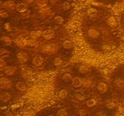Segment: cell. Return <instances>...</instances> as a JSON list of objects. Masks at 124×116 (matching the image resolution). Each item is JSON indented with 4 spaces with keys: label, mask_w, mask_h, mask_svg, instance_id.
I'll use <instances>...</instances> for the list:
<instances>
[{
    "label": "cell",
    "mask_w": 124,
    "mask_h": 116,
    "mask_svg": "<svg viewBox=\"0 0 124 116\" xmlns=\"http://www.w3.org/2000/svg\"><path fill=\"white\" fill-rule=\"evenodd\" d=\"M70 8H71V5H70V4H69V2H65L63 3V5H62V8H63L64 10H69L70 9Z\"/></svg>",
    "instance_id": "cell-34"
},
{
    "label": "cell",
    "mask_w": 124,
    "mask_h": 116,
    "mask_svg": "<svg viewBox=\"0 0 124 116\" xmlns=\"http://www.w3.org/2000/svg\"><path fill=\"white\" fill-rule=\"evenodd\" d=\"M34 115H35V112L32 109L25 110L23 112V114H22V116H34Z\"/></svg>",
    "instance_id": "cell-24"
},
{
    "label": "cell",
    "mask_w": 124,
    "mask_h": 116,
    "mask_svg": "<svg viewBox=\"0 0 124 116\" xmlns=\"http://www.w3.org/2000/svg\"><path fill=\"white\" fill-rule=\"evenodd\" d=\"M42 33L41 31H31L30 33V36L33 39V40H36L37 38H39L40 36H42Z\"/></svg>",
    "instance_id": "cell-14"
},
{
    "label": "cell",
    "mask_w": 124,
    "mask_h": 116,
    "mask_svg": "<svg viewBox=\"0 0 124 116\" xmlns=\"http://www.w3.org/2000/svg\"><path fill=\"white\" fill-rule=\"evenodd\" d=\"M115 85L117 89H123L124 88V79L121 77H117L115 80Z\"/></svg>",
    "instance_id": "cell-9"
},
{
    "label": "cell",
    "mask_w": 124,
    "mask_h": 116,
    "mask_svg": "<svg viewBox=\"0 0 124 116\" xmlns=\"http://www.w3.org/2000/svg\"><path fill=\"white\" fill-rule=\"evenodd\" d=\"M32 63H33V65L34 66L39 67V66H40L43 63V58L41 56L37 55V56L33 57V59L32 60Z\"/></svg>",
    "instance_id": "cell-6"
},
{
    "label": "cell",
    "mask_w": 124,
    "mask_h": 116,
    "mask_svg": "<svg viewBox=\"0 0 124 116\" xmlns=\"http://www.w3.org/2000/svg\"><path fill=\"white\" fill-rule=\"evenodd\" d=\"M115 107H116L115 103V102H112V101L108 102V103H107V104H106V107H107L108 109H115Z\"/></svg>",
    "instance_id": "cell-32"
},
{
    "label": "cell",
    "mask_w": 124,
    "mask_h": 116,
    "mask_svg": "<svg viewBox=\"0 0 124 116\" xmlns=\"http://www.w3.org/2000/svg\"><path fill=\"white\" fill-rule=\"evenodd\" d=\"M88 113V110L86 109H81L79 110V115L80 116H86Z\"/></svg>",
    "instance_id": "cell-33"
},
{
    "label": "cell",
    "mask_w": 124,
    "mask_h": 116,
    "mask_svg": "<svg viewBox=\"0 0 124 116\" xmlns=\"http://www.w3.org/2000/svg\"><path fill=\"white\" fill-rule=\"evenodd\" d=\"M0 16H1L2 18H5V17H8V14L5 10H1V12H0Z\"/></svg>",
    "instance_id": "cell-35"
},
{
    "label": "cell",
    "mask_w": 124,
    "mask_h": 116,
    "mask_svg": "<svg viewBox=\"0 0 124 116\" xmlns=\"http://www.w3.org/2000/svg\"><path fill=\"white\" fill-rule=\"evenodd\" d=\"M0 84H1V89L6 90V89H9L12 86V83L11 81L8 79L6 78H2L0 80Z\"/></svg>",
    "instance_id": "cell-2"
},
{
    "label": "cell",
    "mask_w": 124,
    "mask_h": 116,
    "mask_svg": "<svg viewBox=\"0 0 124 116\" xmlns=\"http://www.w3.org/2000/svg\"><path fill=\"white\" fill-rule=\"evenodd\" d=\"M54 22L56 23V24H57V25H62L63 22H64V19L62 17H60V16H57V17H55L54 19Z\"/></svg>",
    "instance_id": "cell-21"
},
{
    "label": "cell",
    "mask_w": 124,
    "mask_h": 116,
    "mask_svg": "<svg viewBox=\"0 0 124 116\" xmlns=\"http://www.w3.org/2000/svg\"><path fill=\"white\" fill-rule=\"evenodd\" d=\"M107 24L111 28L115 29L117 28V22L116 18L115 17H109L108 19V20H107Z\"/></svg>",
    "instance_id": "cell-5"
},
{
    "label": "cell",
    "mask_w": 124,
    "mask_h": 116,
    "mask_svg": "<svg viewBox=\"0 0 124 116\" xmlns=\"http://www.w3.org/2000/svg\"><path fill=\"white\" fill-rule=\"evenodd\" d=\"M123 25H124V19H123Z\"/></svg>",
    "instance_id": "cell-45"
},
{
    "label": "cell",
    "mask_w": 124,
    "mask_h": 116,
    "mask_svg": "<svg viewBox=\"0 0 124 116\" xmlns=\"http://www.w3.org/2000/svg\"><path fill=\"white\" fill-rule=\"evenodd\" d=\"M7 51H6V50H5V49H1V55H2V54H4L5 53H6Z\"/></svg>",
    "instance_id": "cell-43"
},
{
    "label": "cell",
    "mask_w": 124,
    "mask_h": 116,
    "mask_svg": "<svg viewBox=\"0 0 124 116\" xmlns=\"http://www.w3.org/2000/svg\"><path fill=\"white\" fill-rule=\"evenodd\" d=\"M27 5L25 3H19L16 6V9L19 13H24L27 10Z\"/></svg>",
    "instance_id": "cell-12"
},
{
    "label": "cell",
    "mask_w": 124,
    "mask_h": 116,
    "mask_svg": "<svg viewBox=\"0 0 124 116\" xmlns=\"http://www.w3.org/2000/svg\"><path fill=\"white\" fill-rule=\"evenodd\" d=\"M37 5L42 8H45L48 5V2L46 1V0H44V1L43 0H39V1H37Z\"/></svg>",
    "instance_id": "cell-29"
},
{
    "label": "cell",
    "mask_w": 124,
    "mask_h": 116,
    "mask_svg": "<svg viewBox=\"0 0 124 116\" xmlns=\"http://www.w3.org/2000/svg\"><path fill=\"white\" fill-rule=\"evenodd\" d=\"M39 12L41 14L44 15V16H47V15H49V14L51 13V9L47 8H42L40 9Z\"/></svg>",
    "instance_id": "cell-20"
},
{
    "label": "cell",
    "mask_w": 124,
    "mask_h": 116,
    "mask_svg": "<svg viewBox=\"0 0 124 116\" xmlns=\"http://www.w3.org/2000/svg\"><path fill=\"white\" fill-rule=\"evenodd\" d=\"M0 67H1V70H5V68H6V66H5V63L3 61V60H2V59H1V64H0Z\"/></svg>",
    "instance_id": "cell-37"
},
{
    "label": "cell",
    "mask_w": 124,
    "mask_h": 116,
    "mask_svg": "<svg viewBox=\"0 0 124 116\" xmlns=\"http://www.w3.org/2000/svg\"><path fill=\"white\" fill-rule=\"evenodd\" d=\"M15 7V3L12 1H8V2H5L4 3V8L8 10H13Z\"/></svg>",
    "instance_id": "cell-15"
},
{
    "label": "cell",
    "mask_w": 124,
    "mask_h": 116,
    "mask_svg": "<svg viewBox=\"0 0 124 116\" xmlns=\"http://www.w3.org/2000/svg\"><path fill=\"white\" fill-rule=\"evenodd\" d=\"M123 106H124V98H123Z\"/></svg>",
    "instance_id": "cell-44"
},
{
    "label": "cell",
    "mask_w": 124,
    "mask_h": 116,
    "mask_svg": "<svg viewBox=\"0 0 124 116\" xmlns=\"http://www.w3.org/2000/svg\"><path fill=\"white\" fill-rule=\"evenodd\" d=\"M0 98H1V100L3 102H8L10 100L11 98V95L8 93V92H2L1 95H0Z\"/></svg>",
    "instance_id": "cell-13"
},
{
    "label": "cell",
    "mask_w": 124,
    "mask_h": 116,
    "mask_svg": "<svg viewBox=\"0 0 124 116\" xmlns=\"http://www.w3.org/2000/svg\"><path fill=\"white\" fill-rule=\"evenodd\" d=\"M97 116H106V115L103 112H100L97 114Z\"/></svg>",
    "instance_id": "cell-41"
},
{
    "label": "cell",
    "mask_w": 124,
    "mask_h": 116,
    "mask_svg": "<svg viewBox=\"0 0 124 116\" xmlns=\"http://www.w3.org/2000/svg\"><path fill=\"white\" fill-rule=\"evenodd\" d=\"M68 96V91L65 89H62L61 91H60L59 92V97L61 99H65Z\"/></svg>",
    "instance_id": "cell-23"
},
{
    "label": "cell",
    "mask_w": 124,
    "mask_h": 116,
    "mask_svg": "<svg viewBox=\"0 0 124 116\" xmlns=\"http://www.w3.org/2000/svg\"><path fill=\"white\" fill-rule=\"evenodd\" d=\"M62 63H63V60H62V58H60V57H57V58H55L54 60V65L55 66H57V67L60 66L62 64Z\"/></svg>",
    "instance_id": "cell-19"
},
{
    "label": "cell",
    "mask_w": 124,
    "mask_h": 116,
    "mask_svg": "<svg viewBox=\"0 0 124 116\" xmlns=\"http://www.w3.org/2000/svg\"><path fill=\"white\" fill-rule=\"evenodd\" d=\"M92 5H102L103 4H102V3H99V2H92Z\"/></svg>",
    "instance_id": "cell-42"
},
{
    "label": "cell",
    "mask_w": 124,
    "mask_h": 116,
    "mask_svg": "<svg viewBox=\"0 0 124 116\" xmlns=\"http://www.w3.org/2000/svg\"><path fill=\"white\" fill-rule=\"evenodd\" d=\"M72 85L74 87H80L81 86H83V80H82L80 77H75L72 79Z\"/></svg>",
    "instance_id": "cell-8"
},
{
    "label": "cell",
    "mask_w": 124,
    "mask_h": 116,
    "mask_svg": "<svg viewBox=\"0 0 124 116\" xmlns=\"http://www.w3.org/2000/svg\"><path fill=\"white\" fill-rule=\"evenodd\" d=\"M79 72H80L81 74H87L88 72H89V68L87 66H85V65H81L79 67Z\"/></svg>",
    "instance_id": "cell-16"
},
{
    "label": "cell",
    "mask_w": 124,
    "mask_h": 116,
    "mask_svg": "<svg viewBox=\"0 0 124 116\" xmlns=\"http://www.w3.org/2000/svg\"><path fill=\"white\" fill-rule=\"evenodd\" d=\"M83 86L84 87L88 88V87H91L92 86V80H90V79H85L83 80Z\"/></svg>",
    "instance_id": "cell-18"
},
{
    "label": "cell",
    "mask_w": 124,
    "mask_h": 116,
    "mask_svg": "<svg viewBox=\"0 0 124 116\" xmlns=\"http://www.w3.org/2000/svg\"><path fill=\"white\" fill-rule=\"evenodd\" d=\"M86 105L88 107H93L96 105V100L94 99H89L86 101Z\"/></svg>",
    "instance_id": "cell-25"
},
{
    "label": "cell",
    "mask_w": 124,
    "mask_h": 116,
    "mask_svg": "<svg viewBox=\"0 0 124 116\" xmlns=\"http://www.w3.org/2000/svg\"><path fill=\"white\" fill-rule=\"evenodd\" d=\"M88 35L92 39H97L100 36V33L95 29H89L88 31Z\"/></svg>",
    "instance_id": "cell-7"
},
{
    "label": "cell",
    "mask_w": 124,
    "mask_h": 116,
    "mask_svg": "<svg viewBox=\"0 0 124 116\" xmlns=\"http://www.w3.org/2000/svg\"><path fill=\"white\" fill-rule=\"evenodd\" d=\"M16 72V68L14 67V66H6L5 69V73L7 75H14Z\"/></svg>",
    "instance_id": "cell-10"
},
{
    "label": "cell",
    "mask_w": 124,
    "mask_h": 116,
    "mask_svg": "<svg viewBox=\"0 0 124 116\" xmlns=\"http://www.w3.org/2000/svg\"><path fill=\"white\" fill-rule=\"evenodd\" d=\"M58 50V46L54 44V43H50V44H46L42 47V51L45 53H53Z\"/></svg>",
    "instance_id": "cell-1"
},
{
    "label": "cell",
    "mask_w": 124,
    "mask_h": 116,
    "mask_svg": "<svg viewBox=\"0 0 124 116\" xmlns=\"http://www.w3.org/2000/svg\"><path fill=\"white\" fill-rule=\"evenodd\" d=\"M37 42L35 41V40H28V45H36Z\"/></svg>",
    "instance_id": "cell-36"
},
{
    "label": "cell",
    "mask_w": 124,
    "mask_h": 116,
    "mask_svg": "<svg viewBox=\"0 0 124 116\" xmlns=\"http://www.w3.org/2000/svg\"><path fill=\"white\" fill-rule=\"evenodd\" d=\"M97 89H98V91L100 92V93L104 94L108 91V86L104 83H100L97 85Z\"/></svg>",
    "instance_id": "cell-11"
},
{
    "label": "cell",
    "mask_w": 124,
    "mask_h": 116,
    "mask_svg": "<svg viewBox=\"0 0 124 116\" xmlns=\"http://www.w3.org/2000/svg\"><path fill=\"white\" fill-rule=\"evenodd\" d=\"M72 76L69 74V73H65L63 76H62V80L65 81V82H69V81L72 80Z\"/></svg>",
    "instance_id": "cell-22"
},
{
    "label": "cell",
    "mask_w": 124,
    "mask_h": 116,
    "mask_svg": "<svg viewBox=\"0 0 124 116\" xmlns=\"http://www.w3.org/2000/svg\"><path fill=\"white\" fill-rule=\"evenodd\" d=\"M2 41L5 43V44H6V45H10L11 44V42H12V40H11L9 37H2Z\"/></svg>",
    "instance_id": "cell-31"
},
{
    "label": "cell",
    "mask_w": 124,
    "mask_h": 116,
    "mask_svg": "<svg viewBox=\"0 0 124 116\" xmlns=\"http://www.w3.org/2000/svg\"><path fill=\"white\" fill-rule=\"evenodd\" d=\"M62 45H63V47H64L65 49H70L72 48V43H71V42H70L69 40H65V41L63 42Z\"/></svg>",
    "instance_id": "cell-26"
},
{
    "label": "cell",
    "mask_w": 124,
    "mask_h": 116,
    "mask_svg": "<svg viewBox=\"0 0 124 116\" xmlns=\"http://www.w3.org/2000/svg\"><path fill=\"white\" fill-rule=\"evenodd\" d=\"M42 37L46 40H51L55 37V33L52 30H46L42 33Z\"/></svg>",
    "instance_id": "cell-4"
},
{
    "label": "cell",
    "mask_w": 124,
    "mask_h": 116,
    "mask_svg": "<svg viewBox=\"0 0 124 116\" xmlns=\"http://www.w3.org/2000/svg\"><path fill=\"white\" fill-rule=\"evenodd\" d=\"M5 28L8 31H10L11 30V28H10V25L9 23H6V24L5 25Z\"/></svg>",
    "instance_id": "cell-40"
},
{
    "label": "cell",
    "mask_w": 124,
    "mask_h": 116,
    "mask_svg": "<svg viewBox=\"0 0 124 116\" xmlns=\"http://www.w3.org/2000/svg\"><path fill=\"white\" fill-rule=\"evenodd\" d=\"M75 98L77 100H83V97L81 95H80V94L75 95Z\"/></svg>",
    "instance_id": "cell-38"
},
{
    "label": "cell",
    "mask_w": 124,
    "mask_h": 116,
    "mask_svg": "<svg viewBox=\"0 0 124 116\" xmlns=\"http://www.w3.org/2000/svg\"><path fill=\"white\" fill-rule=\"evenodd\" d=\"M16 42H17V45L19 46H20V47H23V46L28 45V40H23V39L17 40Z\"/></svg>",
    "instance_id": "cell-27"
},
{
    "label": "cell",
    "mask_w": 124,
    "mask_h": 116,
    "mask_svg": "<svg viewBox=\"0 0 124 116\" xmlns=\"http://www.w3.org/2000/svg\"><path fill=\"white\" fill-rule=\"evenodd\" d=\"M48 116H54V115H48Z\"/></svg>",
    "instance_id": "cell-47"
},
{
    "label": "cell",
    "mask_w": 124,
    "mask_h": 116,
    "mask_svg": "<svg viewBox=\"0 0 124 116\" xmlns=\"http://www.w3.org/2000/svg\"><path fill=\"white\" fill-rule=\"evenodd\" d=\"M16 57H17V60L22 63H25L27 62L28 59V54L25 53V52H23V51H21V52H19L16 55Z\"/></svg>",
    "instance_id": "cell-3"
},
{
    "label": "cell",
    "mask_w": 124,
    "mask_h": 116,
    "mask_svg": "<svg viewBox=\"0 0 124 116\" xmlns=\"http://www.w3.org/2000/svg\"><path fill=\"white\" fill-rule=\"evenodd\" d=\"M57 116H69V113L66 112L65 109H60L57 113Z\"/></svg>",
    "instance_id": "cell-30"
},
{
    "label": "cell",
    "mask_w": 124,
    "mask_h": 116,
    "mask_svg": "<svg viewBox=\"0 0 124 116\" xmlns=\"http://www.w3.org/2000/svg\"><path fill=\"white\" fill-rule=\"evenodd\" d=\"M102 49L104 51H111L113 48L111 47V44H109V43H105V44L103 45Z\"/></svg>",
    "instance_id": "cell-28"
},
{
    "label": "cell",
    "mask_w": 124,
    "mask_h": 116,
    "mask_svg": "<svg viewBox=\"0 0 124 116\" xmlns=\"http://www.w3.org/2000/svg\"><path fill=\"white\" fill-rule=\"evenodd\" d=\"M97 11L96 10H94V9H93V8H91V9H89L88 10V13L90 14H91V15H92L93 14V13H97Z\"/></svg>",
    "instance_id": "cell-39"
},
{
    "label": "cell",
    "mask_w": 124,
    "mask_h": 116,
    "mask_svg": "<svg viewBox=\"0 0 124 116\" xmlns=\"http://www.w3.org/2000/svg\"><path fill=\"white\" fill-rule=\"evenodd\" d=\"M16 87L19 91H25L27 89L26 84L23 82H18L16 85Z\"/></svg>",
    "instance_id": "cell-17"
},
{
    "label": "cell",
    "mask_w": 124,
    "mask_h": 116,
    "mask_svg": "<svg viewBox=\"0 0 124 116\" xmlns=\"http://www.w3.org/2000/svg\"><path fill=\"white\" fill-rule=\"evenodd\" d=\"M16 116H20V115H16Z\"/></svg>",
    "instance_id": "cell-46"
}]
</instances>
